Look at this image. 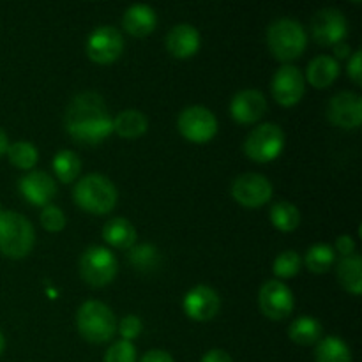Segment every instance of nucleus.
I'll return each instance as SVG.
<instances>
[{
	"label": "nucleus",
	"instance_id": "f257e3e1",
	"mask_svg": "<svg viewBox=\"0 0 362 362\" xmlns=\"http://www.w3.org/2000/svg\"><path fill=\"white\" fill-rule=\"evenodd\" d=\"M64 126L73 140L85 145L103 144L113 133V119L98 92L74 95L66 110Z\"/></svg>",
	"mask_w": 362,
	"mask_h": 362
},
{
	"label": "nucleus",
	"instance_id": "f03ea898",
	"mask_svg": "<svg viewBox=\"0 0 362 362\" xmlns=\"http://www.w3.org/2000/svg\"><path fill=\"white\" fill-rule=\"evenodd\" d=\"M74 204L81 211L88 214L105 216L112 212L117 205V187L108 177L90 173V175L81 177L73 189Z\"/></svg>",
	"mask_w": 362,
	"mask_h": 362
},
{
	"label": "nucleus",
	"instance_id": "7ed1b4c3",
	"mask_svg": "<svg viewBox=\"0 0 362 362\" xmlns=\"http://www.w3.org/2000/svg\"><path fill=\"white\" fill-rule=\"evenodd\" d=\"M35 243L32 223L14 211L0 212V253L13 260L25 258Z\"/></svg>",
	"mask_w": 362,
	"mask_h": 362
},
{
	"label": "nucleus",
	"instance_id": "20e7f679",
	"mask_svg": "<svg viewBox=\"0 0 362 362\" xmlns=\"http://www.w3.org/2000/svg\"><path fill=\"white\" fill-rule=\"evenodd\" d=\"M76 327L88 343H108L117 332V318L101 300H87L76 313Z\"/></svg>",
	"mask_w": 362,
	"mask_h": 362
},
{
	"label": "nucleus",
	"instance_id": "39448f33",
	"mask_svg": "<svg viewBox=\"0 0 362 362\" xmlns=\"http://www.w3.org/2000/svg\"><path fill=\"white\" fill-rule=\"evenodd\" d=\"M267 45L276 60L292 62L306 52V30L299 21L292 18H281L269 27Z\"/></svg>",
	"mask_w": 362,
	"mask_h": 362
},
{
	"label": "nucleus",
	"instance_id": "423d86ee",
	"mask_svg": "<svg viewBox=\"0 0 362 362\" xmlns=\"http://www.w3.org/2000/svg\"><path fill=\"white\" fill-rule=\"evenodd\" d=\"M285 148V133L278 124L264 122L255 127L244 141V152L255 163H271Z\"/></svg>",
	"mask_w": 362,
	"mask_h": 362
},
{
	"label": "nucleus",
	"instance_id": "0eeeda50",
	"mask_svg": "<svg viewBox=\"0 0 362 362\" xmlns=\"http://www.w3.org/2000/svg\"><path fill=\"white\" fill-rule=\"evenodd\" d=\"M119 262L115 255L103 246H90L80 257V276L87 285L103 288L115 279Z\"/></svg>",
	"mask_w": 362,
	"mask_h": 362
},
{
	"label": "nucleus",
	"instance_id": "6e6552de",
	"mask_svg": "<svg viewBox=\"0 0 362 362\" xmlns=\"http://www.w3.org/2000/svg\"><path fill=\"white\" fill-rule=\"evenodd\" d=\"M179 133L193 144H209L218 134V119L205 106H189L177 120Z\"/></svg>",
	"mask_w": 362,
	"mask_h": 362
},
{
	"label": "nucleus",
	"instance_id": "1a4fd4ad",
	"mask_svg": "<svg viewBox=\"0 0 362 362\" xmlns=\"http://www.w3.org/2000/svg\"><path fill=\"white\" fill-rule=\"evenodd\" d=\"M271 90L278 105L290 108V106L299 105L300 99L306 94V78L299 67L285 64L272 76Z\"/></svg>",
	"mask_w": 362,
	"mask_h": 362
},
{
	"label": "nucleus",
	"instance_id": "9d476101",
	"mask_svg": "<svg viewBox=\"0 0 362 362\" xmlns=\"http://www.w3.org/2000/svg\"><path fill=\"white\" fill-rule=\"evenodd\" d=\"M124 52V37L115 27L112 25H103L98 27L87 41V55L92 62L113 64Z\"/></svg>",
	"mask_w": 362,
	"mask_h": 362
},
{
	"label": "nucleus",
	"instance_id": "9b49d317",
	"mask_svg": "<svg viewBox=\"0 0 362 362\" xmlns=\"http://www.w3.org/2000/svg\"><path fill=\"white\" fill-rule=\"evenodd\" d=\"M232 197L247 209H258L272 198V184L260 173H243L232 182Z\"/></svg>",
	"mask_w": 362,
	"mask_h": 362
},
{
	"label": "nucleus",
	"instance_id": "f8f14e48",
	"mask_svg": "<svg viewBox=\"0 0 362 362\" xmlns=\"http://www.w3.org/2000/svg\"><path fill=\"white\" fill-rule=\"evenodd\" d=\"M258 304H260V311L267 318H271V320H285L292 315L296 299H293V292L285 283L272 279V281H267L260 288Z\"/></svg>",
	"mask_w": 362,
	"mask_h": 362
},
{
	"label": "nucleus",
	"instance_id": "ddd939ff",
	"mask_svg": "<svg viewBox=\"0 0 362 362\" xmlns=\"http://www.w3.org/2000/svg\"><path fill=\"white\" fill-rule=\"evenodd\" d=\"M311 32L318 45L336 46L345 41L349 34V23L341 11L334 7H325L315 14L311 21Z\"/></svg>",
	"mask_w": 362,
	"mask_h": 362
},
{
	"label": "nucleus",
	"instance_id": "4468645a",
	"mask_svg": "<svg viewBox=\"0 0 362 362\" xmlns=\"http://www.w3.org/2000/svg\"><path fill=\"white\" fill-rule=\"evenodd\" d=\"M327 117L341 129H357L362 122V98L356 92H339L329 101Z\"/></svg>",
	"mask_w": 362,
	"mask_h": 362
},
{
	"label": "nucleus",
	"instance_id": "2eb2a0df",
	"mask_svg": "<svg viewBox=\"0 0 362 362\" xmlns=\"http://www.w3.org/2000/svg\"><path fill=\"white\" fill-rule=\"evenodd\" d=\"M184 313L194 322H207L218 315L221 299L218 292L207 285H197L186 293L182 300Z\"/></svg>",
	"mask_w": 362,
	"mask_h": 362
},
{
	"label": "nucleus",
	"instance_id": "dca6fc26",
	"mask_svg": "<svg viewBox=\"0 0 362 362\" xmlns=\"http://www.w3.org/2000/svg\"><path fill=\"white\" fill-rule=\"evenodd\" d=\"M18 189L23 194L28 204L35 207H46L52 204L57 194V184L46 172L41 170H30L27 175H23L18 182Z\"/></svg>",
	"mask_w": 362,
	"mask_h": 362
},
{
	"label": "nucleus",
	"instance_id": "f3484780",
	"mask_svg": "<svg viewBox=\"0 0 362 362\" xmlns=\"http://www.w3.org/2000/svg\"><path fill=\"white\" fill-rule=\"evenodd\" d=\"M267 112V99L260 90L246 88L237 92L230 103V115L239 124H255Z\"/></svg>",
	"mask_w": 362,
	"mask_h": 362
},
{
	"label": "nucleus",
	"instance_id": "a211bd4d",
	"mask_svg": "<svg viewBox=\"0 0 362 362\" xmlns=\"http://www.w3.org/2000/svg\"><path fill=\"white\" fill-rule=\"evenodd\" d=\"M200 32L189 23H180L175 27L170 28V32L166 34V49L172 53L175 59L186 60L191 59L193 55H197L198 49H200Z\"/></svg>",
	"mask_w": 362,
	"mask_h": 362
},
{
	"label": "nucleus",
	"instance_id": "6ab92c4d",
	"mask_svg": "<svg viewBox=\"0 0 362 362\" xmlns=\"http://www.w3.org/2000/svg\"><path fill=\"white\" fill-rule=\"evenodd\" d=\"M122 27L133 37H147L158 27V14L151 6L134 4L124 13Z\"/></svg>",
	"mask_w": 362,
	"mask_h": 362
},
{
	"label": "nucleus",
	"instance_id": "aec40b11",
	"mask_svg": "<svg viewBox=\"0 0 362 362\" xmlns=\"http://www.w3.org/2000/svg\"><path fill=\"white\" fill-rule=\"evenodd\" d=\"M339 62L331 55H318L310 62L306 71V80L315 88H327L338 80Z\"/></svg>",
	"mask_w": 362,
	"mask_h": 362
},
{
	"label": "nucleus",
	"instance_id": "412c9836",
	"mask_svg": "<svg viewBox=\"0 0 362 362\" xmlns=\"http://www.w3.org/2000/svg\"><path fill=\"white\" fill-rule=\"evenodd\" d=\"M103 239L117 250H131L136 244L138 233L126 218H112L103 228Z\"/></svg>",
	"mask_w": 362,
	"mask_h": 362
},
{
	"label": "nucleus",
	"instance_id": "4be33fe9",
	"mask_svg": "<svg viewBox=\"0 0 362 362\" xmlns=\"http://www.w3.org/2000/svg\"><path fill=\"white\" fill-rule=\"evenodd\" d=\"M148 120L140 110H124L113 119V133L126 140H136L147 133Z\"/></svg>",
	"mask_w": 362,
	"mask_h": 362
},
{
	"label": "nucleus",
	"instance_id": "5701e85b",
	"mask_svg": "<svg viewBox=\"0 0 362 362\" xmlns=\"http://www.w3.org/2000/svg\"><path fill=\"white\" fill-rule=\"evenodd\" d=\"M338 279L343 288L352 296L362 292V258L359 255L345 257L338 264Z\"/></svg>",
	"mask_w": 362,
	"mask_h": 362
},
{
	"label": "nucleus",
	"instance_id": "b1692460",
	"mask_svg": "<svg viewBox=\"0 0 362 362\" xmlns=\"http://www.w3.org/2000/svg\"><path fill=\"white\" fill-rule=\"evenodd\" d=\"M288 338L303 346L317 345L322 339V325L313 317H300L288 327Z\"/></svg>",
	"mask_w": 362,
	"mask_h": 362
},
{
	"label": "nucleus",
	"instance_id": "393cba45",
	"mask_svg": "<svg viewBox=\"0 0 362 362\" xmlns=\"http://www.w3.org/2000/svg\"><path fill=\"white\" fill-rule=\"evenodd\" d=\"M52 168L60 182L71 184L78 179V175H80L81 159L74 151L64 148V151H59L55 154V158H53L52 161Z\"/></svg>",
	"mask_w": 362,
	"mask_h": 362
},
{
	"label": "nucleus",
	"instance_id": "a878e982",
	"mask_svg": "<svg viewBox=\"0 0 362 362\" xmlns=\"http://www.w3.org/2000/svg\"><path fill=\"white\" fill-rule=\"evenodd\" d=\"M315 359L317 362H352V352L341 338L327 336L317 343Z\"/></svg>",
	"mask_w": 362,
	"mask_h": 362
},
{
	"label": "nucleus",
	"instance_id": "bb28decb",
	"mask_svg": "<svg viewBox=\"0 0 362 362\" xmlns=\"http://www.w3.org/2000/svg\"><path fill=\"white\" fill-rule=\"evenodd\" d=\"M271 221L279 232H293L300 225V212L290 202H278L271 209Z\"/></svg>",
	"mask_w": 362,
	"mask_h": 362
},
{
	"label": "nucleus",
	"instance_id": "cd10ccee",
	"mask_svg": "<svg viewBox=\"0 0 362 362\" xmlns=\"http://www.w3.org/2000/svg\"><path fill=\"white\" fill-rule=\"evenodd\" d=\"M7 158L16 168L28 170L30 172L39 161V151L30 141H14L7 147Z\"/></svg>",
	"mask_w": 362,
	"mask_h": 362
},
{
	"label": "nucleus",
	"instance_id": "c85d7f7f",
	"mask_svg": "<svg viewBox=\"0 0 362 362\" xmlns=\"http://www.w3.org/2000/svg\"><path fill=\"white\" fill-rule=\"evenodd\" d=\"M334 265V250L329 244H315L306 253V267L315 274H325Z\"/></svg>",
	"mask_w": 362,
	"mask_h": 362
},
{
	"label": "nucleus",
	"instance_id": "c756f323",
	"mask_svg": "<svg viewBox=\"0 0 362 362\" xmlns=\"http://www.w3.org/2000/svg\"><path fill=\"white\" fill-rule=\"evenodd\" d=\"M300 265H303V258H300V255L297 253V251H283V253L278 255V258L274 260L272 272H274L278 278L288 279L299 274Z\"/></svg>",
	"mask_w": 362,
	"mask_h": 362
},
{
	"label": "nucleus",
	"instance_id": "7c9ffc66",
	"mask_svg": "<svg viewBox=\"0 0 362 362\" xmlns=\"http://www.w3.org/2000/svg\"><path fill=\"white\" fill-rule=\"evenodd\" d=\"M159 253L154 246H148V244H144V246L131 247L129 251V262L140 271H145V269H154L158 265Z\"/></svg>",
	"mask_w": 362,
	"mask_h": 362
},
{
	"label": "nucleus",
	"instance_id": "2f4dec72",
	"mask_svg": "<svg viewBox=\"0 0 362 362\" xmlns=\"http://www.w3.org/2000/svg\"><path fill=\"white\" fill-rule=\"evenodd\" d=\"M105 362H136V346L133 341L119 339L106 350Z\"/></svg>",
	"mask_w": 362,
	"mask_h": 362
},
{
	"label": "nucleus",
	"instance_id": "473e14b6",
	"mask_svg": "<svg viewBox=\"0 0 362 362\" xmlns=\"http://www.w3.org/2000/svg\"><path fill=\"white\" fill-rule=\"evenodd\" d=\"M41 226L46 232H62L66 228V216H64L62 209L57 207V205L49 204L46 207H42L41 212Z\"/></svg>",
	"mask_w": 362,
	"mask_h": 362
},
{
	"label": "nucleus",
	"instance_id": "72a5a7b5",
	"mask_svg": "<svg viewBox=\"0 0 362 362\" xmlns=\"http://www.w3.org/2000/svg\"><path fill=\"white\" fill-rule=\"evenodd\" d=\"M141 329H144V324L134 315H127L120 320V324H117V331L120 332L122 339H126V341H133L134 338H138L141 334Z\"/></svg>",
	"mask_w": 362,
	"mask_h": 362
},
{
	"label": "nucleus",
	"instance_id": "f704fd0d",
	"mask_svg": "<svg viewBox=\"0 0 362 362\" xmlns=\"http://www.w3.org/2000/svg\"><path fill=\"white\" fill-rule=\"evenodd\" d=\"M361 59H362V52H361V49H357V52L354 53L352 57H350L349 66H346V71H349V78L354 81V83L357 85V87H361V85H362Z\"/></svg>",
	"mask_w": 362,
	"mask_h": 362
},
{
	"label": "nucleus",
	"instance_id": "c9c22d12",
	"mask_svg": "<svg viewBox=\"0 0 362 362\" xmlns=\"http://www.w3.org/2000/svg\"><path fill=\"white\" fill-rule=\"evenodd\" d=\"M336 251H338L343 258L352 257V255L356 253V240L350 235H339L338 239H336Z\"/></svg>",
	"mask_w": 362,
	"mask_h": 362
},
{
	"label": "nucleus",
	"instance_id": "e433bc0d",
	"mask_svg": "<svg viewBox=\"0 0 362 362\" xmlns=\"http://www.w3.org/2000/svg\"><path fill=\"white\" fill-rule=\"evenodd\" d=\"M140 362H173V357L165 350H151L141 357Z\"/></svg>",
	"mask_w": 362,
	"mask_h": 362
},
{
	"label": "nucleus",
	"instance_id": "4c0bfd02",
	"mask_svg": "<svg viewBox=\"0 0 362 362\" xmlns=\"http://www.w3.org/2000/svg\"><path fill=\"white\" fill-rule=\"evenodd\" d=\"M202 362H233L232 357L225 352V350H209L204 357H202Z\"/></svg>",
	"mask_w": 362,
	"mask_h": 362
},
{
	"label": "nucleus",
	"instance_id": "58836bf2",
	"mask_svg": "<svg viewBox=\"0 0 362 362\" xmlns=\"http://www.w3.org/2000/svg\"><path fill=\"white\" fill-rule=\"evenodd\" d=\"M332 48H334L336 59H349V57H352V52H350L349 42L343 41V42H339V45L332 46ZM334 57H332V59H334Z\"/></svg>",
	"mask_w": 362,
	"mask_h": 362
},
{
	"label": "nucleus",
	"instance_id": "ea45409f",
	"mask_svg": "<svg viewBox=\"0 0 362 362\" xmlns=\"http://www.w3.org/2000/svg\"><path fill=\"white\" fill-rule=\"evenodd\" d=\"M7 147H9V140H7V134L4 133V129L0 127V158L7 152Z\"/></svg>",
	"mask_w": 362,
	"mask_h": 362
},
{
	"label": "nucleus",
	"instance_id": "a19ab883",
	"mask_svg": "<svg viewBox=\"0 0 362 362\" xmlns=\"http://www.w3.org/2000/svg\"><path fill=\"white\" fill-rule=\"evenodd\" d=\"M4 349H6V338H4L2 331H0V356H2Z\"/></svg>",
	"mask_w": 362,
	"mask_h": 362
},
{
	"label": "nucleus",
	"instance_id": "79ce46f5",
	"mask_svg": "<svg viewBox=\"0 0 362 362\" xmlns=\"http://www.w3.org/2000/svg\"><path fill=\"white\" fill-rule=\"evenodd\" d=\"M4 211V209H2V204H0V212H2Z\"/></svg>",
	"mask_w": 362,
	"mask_h": 362
}]
</instances>
